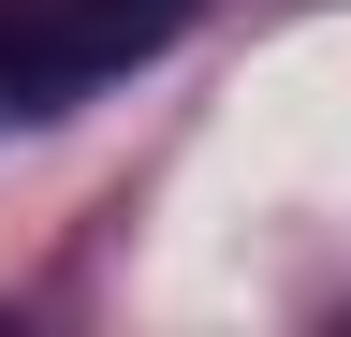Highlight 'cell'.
<instances>
[{"label":"cell","instance_id":"cell-1","mask_svg":"<svg viewBox=\"0 0 351 337\" xmlns=\"http://www.w3.org/2000/svg\"><path fill=\"white\" fill-rule=\"evenodd\" d=\"M176 15H191V0H15V15H0V103L44 117V103L103 89V73L176 45Z\"/></svg>","mask_w":351,"mask_h":337}]
</instances>
